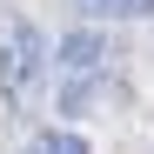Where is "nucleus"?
Segmentation results:
<instances>
[{
  "instance_id": "f257e3e1",
  "label": "nucleus",
  "mask_w": 154,
  "mask_h": 154,
  "mask_svg": "<svg viewBox=\"0 0 154 154\" xmlns=\"http://www.w3.org/2000/svg\"><path fill=\"white\" fill-rule=\"evenodd\" d=\"M40 74H47V40L34 20H14L7 34H0V94L14 100V107H27L34 87H40Z\"/></svg>"
},
{
  "instance_id": "f03ea898",
  "label": "nucleus",
  "mask_w": 154,
  "mask_h": 154,
  "mask_svg": "<svg viewBox=\"0 0 154 154\" xmlns=\"http://www.w3.org/2000/svg\"><path fill=\"white\" fill-rule=\"evenodd\" d=\"M54 67H60V81H67V94H60V107L74 114L81 100L94 94V81H100V67H107V34L100 27H74L67 40H60V54H54Z\"/></svg>"
},
{
  "instance_id": "7ed1b4c3",
  "label": "nucleus",
  "mask_w": 154,
  "mask_h": 154,
  "mask_svg": "<svg viewBox=\"0 0 154 154\" xmlns=\"http://www.w3.org/2000/svg\"><path fill=\"white\" fill-rule=\"evenodd\" d=\"M27 154H87V134H74V127H47V134L27 141Z\"/></svg>"
},
{
  "instance_id": "20e7f679",
  "label": "nucleus",
  "mask_w": 154,
  "mask_h": 154,
  "mask_svg": "<svg viewBox=\"0 0 154 154\" xmlns=\"http://www.w3.org/2000/svg\"><path fill=\"white\" fill-rule=\"evenodd\" d=\"M81 7L100 14V20H107V14L114 20H141V14H154V0H81Z\"/></svg>"
}]
</instances>
